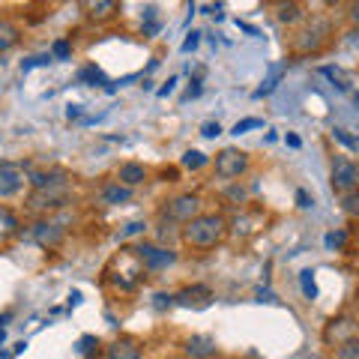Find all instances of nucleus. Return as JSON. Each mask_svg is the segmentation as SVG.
Listing matches in <instances>:
<instances>
[{
  "label": "nucleus",
  "instance_id": "obj_15",
  "mask_svg": "<svg viewBox=\"0 0 359 359\" xmlns=\"http://www.w3.org/2000/svg\"><path fill=\"white\" fill-rule=\"evenodd\" d=\"M132 198H135L132 189H129V186H123V183H117V180H114V183H105V186L96 192V201H99L102 207H120V204H129Z\"/></svg>",
  "mask_w": 359,
  "mask_h": 359
},
{
  "label": "nucleus",
  "instance_id": "obj_5",
  "mask_svg": "<svg viewBox=\"0 0 359 359\" xmlns=\"http://www.w3.org/2000/svg\"><path fill=\"white\" fill-rule=\"evenodd\" d=\"M359 189V168L347 156H335L332 159V192L335 195H353Z\"/></svg>",
  "mask_w": 359,
  "mask_h": 359
},
{
  "label": "nucleus",
  "instance_id": "obj_43",
  "mask_svg": "<svg viewBox=\"0 0 359 359\" xmlns=\"http://www.w3.org/2000/svg\"><path fill=\"white\" fill-rule=\"evenodd\" d=\"M285 141H287V144H290V147H299V144H302V141H299V138H297V135H287V138H285Z\"/></svg>",
  "mask_w": 359,
  "mask_h": 359
},
{
  "label": "nucleus",
  "instance_id": "obj_38",
  "mask_svg": "<svg viewBox=\"0 0 359 359\" xmlns=\"http://www.w3.org/2000/svg\"><path fill=\"white\" fill-rule=\"evenodd\" d=\"M297 204H299L302 210H309V207L314 204V198H311V195L306 192V189H299V192H297Z\"/></svg>",
  "mask_w": 359,
  "mask_h": 359
},
{
  "label": "nucleus",
  "instance_id": "obj_11",
  "mask_svg": "<svg viewBox=\"0 0 359 359\" xmlns=\"http://www.w3.org/2000/svg\"><path fill=\"white\" fill-rule=\"evenodd\" d=\"M210 302H212V290L207 285H192V287H183L180 294H174V306H180V309L201 311V309H207Z\"/></svg>",
  "mask_w": 359,
  "mask_h": 359
},
{
  "label": "nucleus",
  "instance_id": "obj_36",
  "mask_svg": "<svg viewBox=\"0 0 359 359\" xmlns=\"http://www.w3.org/2000/svg\"><path fill=\"white\" fill-rule=\"evenodd\" d=\"M198 42H201V33L192 30V33L186 36V42H183V51H186V54H189V51H195V48H198Z\"/></svg>",
  "mask_w": 359,
  "mask_h": 359
},
{
  "label": "nucleus",
  "instance_id": "obj_22",
  "mask_svg": "<svg viewBox=\"0 0 359 359\" xmlns=\"http://www.w3.org/2000/svg\"><path fill=\"white\" fill-rule=\"evenodd\" d=\"M18 228H21V224H18V216H15V212L9 210V207H4V204H0V240H6V237H15V233H18Z\"/></svg>",
  "mask_w": 359,
  "mask_h": 359
},
{
  "label": "nucleus",
  "instance_id": "obj_9",
  "mask_svg": "<svg viewBox=\"0 0 359 359\" xmlns=\"http://www.w3.org/2000/svg\"><path fill=\"white\" fill-rule=\"evenodd\" d=\"M25 165L0 162V198H13L25 189Z\"/></svg>",
  "mask_w": 359,
  "mask_h": 359
},
{
  "label": "nucleus",
  "instance_id": "obj_46",
  "mask_svg": "<svg viewBox=\"0 0 359 359\" xmlns=\"http://www.w3.org/2000/svg\"><path fill=\"white\" fill-rule=\"evenodd\" d=\"M4 341H6V330H4V327H0V344H4Z\"/></svg>",
  "mask_w": 359,
  "mask_h": 359
},
{
  "label": "nucleus",
  "instance_id": "obj_35",
  "mask_svg": "<svg viewBox=\"0 0 359 359\" xmlns=\"http://www.w3.org/2000/svg\"><path fill=\"white\" fill-rule=\"evenodd\" d=\"M335 138H339V141L344 144L347 150H356V147H359V144H356V138H351V135H347L344 129H335Z\"/></svg>",
  "mask_w": 359,
  "mask_h": 359
},
{
  "label": "nucleus",
  "instance_id": "obj_13",
  "mask_svg": "<svg viewBox=\"0 0 359 359\" xmlns=\"http://www.w3.org/2000/svg\"><path fill=\"white\" fill-rule=\"evenodd\" d=\"M183 353L189 359H216L219 356V344L212 335H189L183 341Z\"/></svg>",
  "mask_w": 359,
  "mask_h": 359
},
{
  "label": "nucleus",
  "instance_id": "obj_31",
  "mask_svg": "<svg viewBox=\"0 0 359 359\" xmlns=\"http://www.w3.org/2000/svg\"><path fill=\"white\" fill-rule=\"evenodd\" d=\"M323 243H327V249H335V252H339L341 245L347 243V231H330V233H327V240H323Z\"/></svg>",
  "mask_w": 359,
  "mask_h": 359
},
{
  "label": "nucleus",
  "instance_id": "obj_16",
  "mask_svg": "<svg viewBox=\"0 0 359 359\" xmlns=\"http://www.w3.org/2000/svg\"><path fill=\"white\" fill-rule=\"evenodd\" d=\"M141 356H144V347L138 339H132V335H120L105 351V359H141Z\"/></svg>",
  "mask_w": 359,
  "mask_h": 359
},
{
  "label": "nucleus",
  "instance_id": "obj_24",
  "mask_svg": "<svg viewBox=\"0 0 359 359\" xmlns=\"http://www.w3.org/2000/svg\"><path fill=\"white\" fill-rule=\"evenodd\" d=\"M99 353H102V341H99L96 335H81V339H78V356L99 359Z\"/></svg>",
  "mask_w": 359,
  "mask_h": 359
},
{
  "label": "nucleus",
  "instance_id": "obj_25",
  "mask_svg": "<svg viewBox=\"0 0 359 359\" xmlns=\"http://www.w3.org/2000/svg\"><path fill=\"white\" fill-rule=\"evenodd\" d=\"M78 81H81V84H90V87H99V84H108V78H105V72L99 69V66L90 63V66H84V69L78 72Z\"/></svg>",
  "mask_w": 359,
  "mask_h": 359
},
{
  "label": "nucleus",
  "instance_id": "obj_29",
  "mask_svg": "<svg viewBox=\"0 0 359 359\" xmlns=\"http://www.w3.org/2000/svg\"><path fill=\"white\" fill-rule=\"evenodd\" d=\"M264 126V120L261 117H245V120H237L233 123V135H245V132H252V129H261Z\"/></svg>",
  "mask_w": 359,
  "mask_h": 359
},
{
  "label": "nucleus",
  "instance_id": "obj_42",
  "mask_svg": "<svg viewBox=\"0 0 359 359\" xmlns=\"http://www.w3.org/2000/svg\"><path fill=\"white\" fill-rule=\"evenodd\" d=\"M174 84H177V78H168V84L159 90V96H168V93H171V90H174Z\"/></svg>",
  "mask_w": 359,
  "mask_h": 359
},
{
  "label": "nucleus",
  "instance_id": "obj_8",
  "mask_svg": "<svg viewBox=\"0 0 359 359\" xmlns=\"http://www.w3.org/2000/svg\"><path fill=\"white\" fill-rule=\"evenodd\" d=\"M75 4L84 18L96 21V25H105V21H114L120 15V0H75Z\"/></svg>",
  "mask_w": 359,
  "mask_h": 359
},
{
  "label": "nucleus",
  "instance_id": "obj_20",
  "mask_svg": "<svg viewBox=\"0 0 359 359\" xmlns=\"http://www.w3.org/2000/svg\"><path fill=\"white\" fill-rule=\"evenodd\" d=\"M320 75H327L330 81H332L335 87L341 90V93H351V87H353V78L347 75V72L341 69V66H320Z\"/></svg>",
  "mask_w": 359,
  "mask_h": 359
},
{
  "label": "nucleus",
  "instance_id": "obj_34",
  "mask_svg": "<svg viewBox=\"0 0 359 359\" xmlns=\"http://www.w3.org/2000/svg\"><path fill=\"white\" fill-rule=\"evenodd\" d=\"M153 306L156 309H171L174 306V294H156L153 297Z\"/></svg>",
  "mask_w": 359,
  "mask_h": 359
},
{
  "label": "nucleus",
  "instance_id": "obj_10",
  "mask_svg": "<svg viewBox=\"0 0 359 359\" xmlns=\"http://www.w3.org/2000/svg\"><path fill=\"white\" fill-rule=\"evenodd\" d=\"M347 339H356V320L351 318V314H341V318H332L327 327H323V341H327L330 347L341 344Z\"/></svg>",
  "mask_w": 359,
  "mask_h": 359
},
{
  "label": "nucleus",
  "instance_id": "obj_14",
  "mask_svg": "<svg viewBox=\"0 0 359 359\" xmlns=\"http://www.w3.org/2000/svg\"><path fill=\"white\" fill-rule=\"evenodd\" d=\"M75 177L63 168H51V171H39L30 177V186L33 189H72Z\"/></svg>",
  "mask_w": 359,
  "mask_h": 359
},
{
  "label": "nucleus",
  "instance_id": "obj_23",
  "mask_svg": "<svg viewBox=\"0 0 359 359\" xmlns=\"http://www.w3.org/2000/svg\"><path fill=\"white\" fill-rule=\"evenodd\" d=\"M282 25H297V21L302 18V6L297 4V0H285V4H278V15H276Z\"/></svg>",
  "mask_w": 359,
  "mask_h": 359
},
{
  "label": "nucleus",
  "instance_id": "obj_7",
  "mask_svg": "<svg viewBox=\"0 0 359 359\" xmlns=\"http://www.w3.org/2000/svg\"><path fill=\"white\" fill-rule=\"evenodd\" d=\"M135 255H138V261L144 264L147 273H159V269H168L177 264V252L165 249V245H153V243L135 245Z\"/></svg>",
  "mask_w": 359,
  "mask_h": 359
},
{
  "label": "nucleus",
  "instance_id": "obj_44",
  "mask_svg": "<svg viewBox=\"0 0 359 359\" xmlns=\"http://www.w3.org/2000/svg\"><path fill=\"white\" fill-rule=\"evenodd\" d=\"M69 302H75V306H78V302H81V294H78V290H72V294H69Z\"/></svg>",
  "mask_w": 359,
  "mask_h": 359
},
{
  "label": "nucleus",
  "instance_id": "obj_27",
  "mask_svg": "<svg viewBox=\"0 0 359 359\" xmlns=\"http://www.w3.org/2000/svg\"><path fill=\"white\" fill-rule=\"evenodd\" d=\"M299 287L306 299H318V285H314V269H302L299 273Z\"/></svg>",
  "mask_w": 359,
  "mask_h": 359
},
{
  "label": "nucleus",
  "instance_id": "obj_45",
  "mask_svg": "<svg viewBox=\"0 0 359 359\" xmlns=\"http://www.w3.org/2000/svg\"><path fill=\"white\" fill-rule=\"evenodd\" d=\"M323 4H327V6H339L341 0H323Z\"/></svg>",
  "mask_w": 359,
  "mask_h": 359
},
{
  "label": "nucleus",
  "instance_id": "obj_32",
  "mask_svg": "<svg viewBox=\"0 0 359 359\" xmlns=\"http://www.w3.org/2000/svg\"><path fill=\"white\" fill-rule=\"evenodd\" d=\"M144 228H147V224L144 222H129L126 228H123V233H120V240H129V237H135V233H141Z\"/></svg>",
  "mask_w": 359,
  "mask_h": 359
},
{
  "label": "nucleus",
  "instance_id": "obj_18",
  "mask_svg": "<svg viewBox=\"0 0 359 359\" xmlns=\"http://www.w3.org/2000/svg\"><path fill=\"white\" fill-rule=\"evenodd\" d=\"M147 180H150V171H147V168H144L141 162H123V165L117 168V183L129 186V189L144 186Z\"/></svg>",
  "mask_w": 359,
  "mask_h": 359
},
{
  "label": "nucleus",
  "instance_id": "obj_21",
  "mask_svg": "<svg viewBox=\"0 0 359 359\" xmlns=\"http://www.w3.org/2000/svg\"><path fill=\"white\" fill-rule=\"evenodd\" d=\"M18 39H21V30L13 25V21H4V18H0V54L9 51V48H15Z\"/></svg>",
  "mask_w": 359,
  "mask_h": 359
},
{
  "label": "nucleus",
  "instance_id": "obj_19",
  "mask_svg": "<svg viewBox=\"0 0 359 359\" xmlns=\"http://www.w3.org/2000/svg\"><path fill=\"white\" fill-rule=\"evenodd\" d=\"M285 72H287V66L285 63H278V66H273V69H269V75L264 78V84L255 90V99H261V96H269L273 93V90L282 84V78H285Z\"/></svg>",
  "mask_w": 359,
  "mask_h": 359
},
{
  "label": "nucleus",
  "instance_id": "obj_28",
  "mask_svg": "<svg viewBox=\"0 0 359 359\" xmlns=\"http://www.w3.org/2000/svg\"><path fill=\"white\" fill-rule=\"evenodd\" d=\"M207 162H210V159H207V156L201 153V150H186L183 159H180V165L189 168V171H198V168H204Z\"/></svg>",
  "mask_w": 359,
  "mask_h": 359
},
{
  "label": "nucleus",
  "instance_id": "obj_2",
  "mask_svg": "<svg viewBox=\"0 0 359 359\" xmlns=\"http://www.w3.org/2000/svg\"><path fill=\"white\" fill-rule=\"evenodd\" d=\"M144 278H147V269H144V264L138 261L135 249H120L105 266V282L114 285L117 290H123V294L138 290Z\"/></svg>",
  "mask_w": 359,
  "mask_h": 359
},
{
  "label": "nucleus",
  "instance_id": "obj_40",
  "mask_svg": "<svg viewBox=\"0 0 359 359\" xmlns=\"http://www.w3.org/2000/svg\"><path fill=\"white\" fill-rule=\"evenodd\" d=\"M198 96H201V81H192V87H189L186 99H198Z\"/></svg>",
  "mask_w": 359,
  "mask_h": 359
},
{
  "label": "nucleus",
  "instance_id": "obj_6",
  "mask_svg": "<svg viewBox=\"0 0 359 359\" xmlns=\"http://www.w3.org/2000/svg\"><path fill=\"white\" fill-rule=\"evenodd\" d=\"M201 212V195L195 192H186V195H177L171 201H165V207H162V219L168 222H189V219H195Z\"/></svg>",
  "mask_w": 359,
  "mask_h": 359
},
{
  "label": "nucleus",
  "instance_id": "obj_39",
  "mask_svg": "<svg viewBox=\"0 0 359 359\" xmlns=\"http://www.w3.org/2000/svg\"><path fill=\"white\" fill-rule=\"evenodd\" d=\"M344 210L347 212H356V192L353 195H344Z\"/></svg>",
  "mask_w": 359,
  "mask_h": 359
},
{
  "label": "nucleus",
  "instance_id": "obj_26",
  "mask_svg": "<svg viewBox=\"0 0 359 359\" xmlns=\"http://www.w3.org/2000/svg\"><path fill=\"white\" fill-rule=\"evenodd\" d=\"M332 351H335V359H359V339H347L341 344H335Z\"/></svg>",
  "mask_w": 359,
  "mask_h": 359
},
{
  "label": "nucleus",
  "instance_id": "obj_33",
  "mask_svg": "<svg viewBox=\"0 0 359 359\" xmlns=\"http://www.w3.org/2000/svg\"><path fill=\"white\" fill-rule=\"evenodd\" d=\"M201 135H204V138H219L222 126H219L216 120H210V123H204V126H201Z\"/></svg>",
  "mask_w": 359,
  "mask_h": 359
},
{
  "label": "nucleus",
  "instance_id": "obj_41",
  "mask_svg": "<svg viewBox=\"0 0 359 359\" xmlns=\"http://www.w3.org/2000/svg\"><path fill=\"white\" fill-rule=\"evenodd\" d=\"M66 117H69V120H78V117H81V105H69V111H66Z\"/></svg>",
  "mask_w": 359,
  "mask_h": 359
},
{
  "label": "nucleus",
  "instance_id": "obj_4",
  "mask_svg": "<svg viewBox=\"0 0 359 359\" xmlns=\"http://www.w3.org/2000/svg\"><path fill=\"white\" fill-rule=\"evenodd\" d=\"M212 171H216L219 180H237L249 171V153H243L237 147H224L222 153H216Z\"/></svg>",
  "mask_w": 359,
  "mask_h": 359
},
{
  "label": "nucleus",
  "instance_id": "obj_17",
  "mask_svg": "<svg viewBox=\"0 0 359 359\" xmlns=\"http://www.w3.org/2000/svg\"><path fill=\"white\" fill-rule=\"evenodd\" d=\"M30 233H33V240H36L39 245H45V249H54V245L63 243V228L57 222H48V219H42V222L33 224Z\"/></svg>",
  "mask_w": 359,
  "mask_h": 359
},
{
  "label": "nucleus",
  "instance_id": "obj_47",
  "mask_svg": "<svg viewBox=\"0 0 359 359\" xmlns=\"http://www.w3.org/2000/svg\"><path fill=\"white\" fill-rule=\"evenodd\" d=\"M269 4H285V0H269Z\"/></svg>",
  "mask_w": 359,
  "mask_h": 359
},
{
  "label": "nucleus",
  "instance_id": "obj_12",
  "mask_svg": "<svg viewBox=\"0 0 359 359\" xmlns=\"http://www.w3.org/2000/svg\"><path fill=\"white\" fill-rule=\"evenodd\" d=\"M69 192L72 189H33L30 195V207L33 210H57L69 204Z\"/></svg>",
  "mask_w": 359,
  "mask_h": 359
},
{
  "label": "nucleus",
  "instance_id": "obj_30",
  "mask_svg": "<svg viewBox=\"0 0 359 359\" xmlns=\"http://www.w3.org/2000/svg\"><path fill=\"white\" fill-rule=\"evenodd\" d=\"M51 54H54L57 60H69V57H72V45H69V39H57V42H54V45H51Z\"/></svg>",
  "mask_w": 359,
  "mask_h": 359
},
{
  "label": "nucleus",
  "instance_id": "obj_3",
  "mask_svg": "<svg viewBox=\"0 0 359 359\" xmlns=\"http://www.w3.org/2000/svg\"><path fill=\"white\" fill-rule=\"evenodd\" d=\"M332 36V27H330V21H323V18H314L311 25H306L299 33H297V39H294V51L297 54H318L323 45L330 42Z\"/></svg>",
  "mask_w": 359,
  "mask_h": 359
},
{
  "label": "nucleus",
  "instance_id": "obj_1",
  "mask_svg": "<svg viewBox=\"0 0 359 359\" xmlns=\"http://www.w3.org/2000/svg\"><path fill=\"white\" fill-rule=\"evenodd\" d=\"M228 233H231V222L222 212H198L195 219L183 222L180 240L195 252H207V249H216L219 243H224Z\"/></svg>",
  "mask_w": 359,
  "mask_h": 359
},
{
  "label": "nucleus",
  "instance_id": "obj_37",
  "mask_svg": "<svg viewBox=\"0 0 359 359\" xmlns=\"http://www.w3.org/2000/svg\"><path fill=\"white\" fill-rule=\"evenodd\" d=\"M48 63H51V54H39V57H30V60L25 63V72L33 69V66H48Z\"/></svg>",
  "mask_w": 359,
  "mask_h": 359
}]
</instances>
